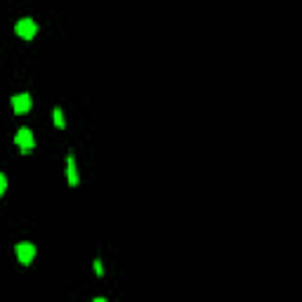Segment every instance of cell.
Here are the masks:
<instances>
[{
	"mask_svg": "<svg viewBox=\"0 0 302 302\" xmlns=\"http://www.w3.org/2000/svg\"><path fill=\"white\" fill-rule=\"evenodd\" d=\"M14 142L17 146L21 149V154H31L35 146V139H33V132L28 130V128H19V132L14 135Z\"/></svg>",
	"mask_w": 302,
	"mask_h": 302,
	"instance_id": "cell-1",
	"label": "cell"
},
{
	"mask_svg": "<svg viewBox=\"0 0 302 302\" xmlns=\"http://www.w3.org/2000/svg\"><path fill=\"white\" fill-rule=\"evenodd\" d=\"M14 33L19 35V38H24V41H31L35 33H38V24H35L33 19H19L17 21V26H14Z\"/></svg>",
	"mask_w": 302,
	"mask_h": 302,
	"instance_id": "cell-2",
	"label": "cell"
},
{
	"mask_svg": "<svg viewBox=\"0 0 302 302\" xmlns=\"http://www.w3.org/2000/svg\"><path fill=\"white\" fill-rule=\"evenodd\" d=\"M14 253H17V260H19L21 265H31L35 257V246L28 243V241H21V243H17Z\"/></svg>",
	"mask_w": 302,
	"mask_h": 302,
	"instance_id": "cell-3",
	"label": "cell"
},
{
	"mask_svg": "<svg viewBox=\"0 0 302 302\" xmlns=\"http://www.w3.org/2000/svg\"><path fill=\"white\" fill-rule=\"evenodd\" d=\"M31 95L28 92H19V95H12V109L14 114H28V109H31Z\"/></svg>",
	"mask_w": 302,
	"mask_h": 302,
	"instance_id": "cell-4",
	"label": "cell"
},
{
	"mask_svg": "<svg viewBox=\"0 0 302 302\" xmlns=\"http://www.w3.org/2000/svg\"><path fill=\"white\" fill-rule=\"evenodd\" d=\"M66 177H69V184L71 186H78V170H76V158H73V154H69L66 156Z\"/></svg>",
	"mask_w": 302,
	"mask_h": 302,
	"instance_id": "cell-5",
	"label": "cell"
},
{
	"mask_svg": "<svg viewBox=\"0 0 302 302\" xmlns=\"http://www.w3.org/2000/svg\"><path fill=\"white\" fill-rule=\"evenodd\" d=\"M52 118H55V125H57V128H66V121H64L62 109H55V111H52Z\"/></svg>",
	"mask_w": 302,
	"mask_h": 302,
	"instance_id": "cell-6",
	"label": "cell"
},
{
	"mask_svg": "<svg viewBox=\"0 0 302 302\" xmlns=\"http://www.w3.org/2000/svg\"><path fill=\"white\" fill-rule=\"evenodd\" d=\"M5 189H7V177L0 172V199H3V194H5Z\"/></svg>",
	"mask_w": 302,
	"mask_h": 302,
	"instance_id": "cell-7",
	"label": "cell"
},
{
	"mask_svg": "<svg viewBox=\"0 0 302 302\" xmlns=\"http://www.w3.org/2000/svg\"><path fill=\"white\" fill-rule=\"evenodd\" d=\"M95 272H97V276H102V274H104V269H102V262H99V260H95Z\"/></svg>",
	"mask_w": 302,
	"mask_h": 302,
	"instance_id": "cell-8",
	"label": "cell"
}]
</instances>
